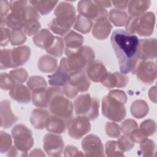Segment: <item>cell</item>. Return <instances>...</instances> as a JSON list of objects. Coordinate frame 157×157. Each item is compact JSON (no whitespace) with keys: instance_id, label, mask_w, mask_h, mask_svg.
<instances>
[{"instance_id":"8","label":"cell","mask_w":157,"mask_h":157,"mask_svg":"<svg viewBox=\"0 0 157 157\" xmlns=\"http://www.w3.org/2000/svg\"><path fill=\"white\" fill-rule=\"evenodd\" d=\"M12 132L16 146L19 148L20 147V150L29 149L25 142L29 147L33 145L32 133L26 126L22 124H18L13 128Z\"/></svg>"},{"instance_id":"13","label":"cell","mask_w":157,"mask_h":157,"mask_svg":"<svg viewBox=\"0 0 157 157\" xmlns=\"http://www.w3.org/2000/svg\"><path fill=\"white\" fill-rule=\"evenodd\" d=\"M12 99L21 103H27L30 101V93L26 86L22 85H14L9 92Z\"/></svg>"},{"instance_id":"7","label":"cell","mask_w":157,"mask_h":157,"mask_svg":"<svg viewBox=\"0 0 157 157\" xmlns=\"http://www.w3.org/2000/svg\"><path fill=\"white\" fill-rule=\"evenodd\" d=\"M78 10L80 15L85 16L94 20H98V18L106 17L108 13L106 10L102 9L96 1H81L78 3Z\"/></svg>"},{"instance_id":"22","label":"cell","mask_w":157,"mask_h":157,"mask_svg":"<svg viewBox=\"0 0 157 157\" xmlns=\"http://www.w3.org/2000/svg\"><path fill=\"white\" fill-rule=\"evenodd\" d=\"M112 3L116 7L120 9H125L127 7L128 1H112Z\"/></svg>"},{"instance_id":"2","label":"cell","mask_w":157,"mask_h":157,"mask_svg":"<svg viewBox=\"0 0 157 157\" xmlns=\"http://www.w3.org/2000/svg\"><path fill=\"white\" fill-rule=\"evenodd\" d=\"M55 13L56 17V19H53L55 23L52 21L48 26L55 33L63 36L67 31L63 28L62 25L67 28L72 25L75 15L74 7L71 4L61 2L56 9Z\"/></svg>"},{"instance_id":"6","label":"cell","mask_w":157,"mask_h":157,"mask_svg":"<svg viewBox=\"0 0 157 157\" xmlns=\"http://www.w3.org/2000/svg\"><path fill=\"white\" fill-rule=\"evenodd\" d=\"M61 93L62 91H60L51 98L49 102L50 109L51 112L56 117L69 122L71 119L72 112V104L69 101L61 96Z\"/></svg>"},{"instance_id":"15","label":"cell","mask_w":157,"mask_h":157,"mask_svg":"<svg viewBox=\"0 0 157 157\" xmlns=\"http://www.w3.org/2000/svg\"><path fill=\"white\" fill-rule=\"evenodd\" d=\"M53 36L48 30L46 29H43L40 33H39L36 36L33 37V42L38 47L42 48H46L47 50L49 48V44L52 45L54 42V39L55 37H51L48 39H47L50 37Z\"/></svg>"},{"instance_id":"16","label":"cell","mask_w":157,"mask_h":157,"mask_svg":"<svg viewBox=\"0 0 157 157\" xmlns=\"http://www.w3.org/2000/svg\"><path fill=\"white\" fill-rule=\"evenodd\" d=\"M128 12L132 17L142 15L150 5V1H128Z\"/></svg>"},{"instance_id":"1","label":"cell","mask_w":157,"mask_h":157,"mask_svg":"<svg viewBox=\"0 0 157 157\" xmlns=\"http://www.w3.org/2000/svg\"><path fill=\"white\" fill-rule=\"evenodd\" d=\"M110 42L122 74L132 72L139 59V40L134 34L119 29L113 31Z\"/></svg>"},{"instance_id":"17","label":"cell","mask_w":157,"mask_h":157,"mask_svg":"<svg viewBox=\"0 0 157 157\" xmlns=\"http://www.w3.org/2000/svg\"><path fill=\"white\" fill-rule=\"evenodd\" d=\"M48 116V113L47 110H42L39 109H35L32 112V115L31 117V121L32 124L35 126L37 123L39 121V123L36 128L37 129H43L44 127L41 123L42 121L45 125H46L47 118Z\"/></svg>"},{"instance_id":"14","label":"cell","mask_w":157,"mask_h":157,"mask_svg":"<svg viewBox=\"0 0 157 157\" xmlns=\"http://www.w3.org/2000/svg\"><path fill=\"white\" fill-rule=\"evenodd\" d=\"M68 123L66 120L56 116L51 117L50 118L48 117L47 120L46 128L48 131L61 133L64 131L66 124H68Z\"/></svg>"},{"instance_id":"18","label":"cell","mask_w":157,"mask_h":157,"mask_svg":"<svg viewBox=\"0 0 157 157\" xmlns=\"http://www.w3.org/2000/svg\"><path fill=\"white\" fill-rule=\"evenodd\" d=\"M31 3L33 7L37 9L41 14L46 15L49 13L53 8L55 6V5L58 2V1H31L29 2Z\"/></svg>"},{"instance_id":"12","label":"cell","mask_w":157,"mask_h":157,"mask_svg":"<svg viewBox=\"0 0 157 157\" xmlns=\"http://www.w3.org/2000/svg\"><path fill=\"white\" fill-rule=\"evenodd\" d=\"M112 26L106 17H102L98 20L95 25L93 34L95 37L99 39H104L110 33Z\"/></svg>"},{"instance_id":"9","label":"cell","mask_w":157,"mask_h":157,"mask_svg":"<svg viewBox=\"0 0 157 157\" xmlns=\"http://www.w3.org/2000/svg\"><path fill=\"white\" fill-rule=\"evenodd\" d=\"M68 134L72 138L80 139L90 130V124L86 117H75L67 124Z\"/></svg>"},{"instance_id":"20","label":"cell","mask_w":157,"mask_h":157,"mask_svg":"<svg viewBox=\"0 0 157 157\" xmlns=\"http://www.w3.org/2000/svg\"><path fill=\"white\" fill-rule=\"evenodd\" d=\"M55 41L53 43V45L47 50V52L51 55H55L56 56H60L63 53V42L61 38L56 37Z\"/></svg>"},{"instance_id":"5","label":"cell","mask_w":157,"mask_h":157,"mask_svg":"<svg viewBox=\"0 0 157 157\" xmlns=\"http://www.w3.org/2000/svg\"><path fill=\"white\" fill-rule=\"evenodd\" d=\"M122 102L124 101L121 99H115L110 94L102 101V114L108 118L116 121H120L126 115V110Z\"/></svg>"},{"instance_id":"3","label":"cell","mask_w":157,"mask_h":157,"mask_svg":"<svg viewBox=\"0 0 157 157\" xmlns=\"http://www.w3.org/2000/svg\"><path fill=\"white\" fill-rule=\"evenodd\" d=\"M155 24V15L148 12L141 18L131 17L126 23V29L130 34L137 33L140 36H150L153 31Z\"/></svg>"},{"instance_id":"23","label":"cell","mask_w":157,"mask_h":157,"mask_svg":"<svg viewBox=\"0 0 157 157\" xmlns=\"http://www.w3.org/2000/svg\"><path fill=\"white\" fill-rule=\"evenodd\" d=\"M96 2L99 4L101 7H110L112 5H111V2L110 1H96Z\"/></svg>"},{"instance_id":"4","label":"cell","mask_w":157,"mask_h":157,"mask_svg":"<svg viewBox=\"0 0 157 157\" xmlns=\"http://www.w3.org/2000/svg\"><path fill=\"white\" fill-rule=\"evenodd\" d=\"M92 99L88 94L79 96L74 102L75 112L77 115H86L90 120H93L99 115V101Z\"/></svg>"},{"instance_id":"21","label":"cell","mask_w":157,"mask_h":157,"mask_svg":"<svg viewBox=\"0 0 157 157\" xmlns=\"http://www.w3.org/2000/svg\"><path fill=\"white\" fill-rule=\"evenodd\" d=\"M110 16L111 20L114 24H115L117 19H120V20L124 23L127 17L126 13L124 12L116 9H112L110 11Z\"/></svg>"},{"instance_id":"11","label":"cell","mask_w":157,"mask_h":157,"mask_svg":"<svg viewBox=\"0 0 157 157\" xmlns=\"http://www.w3.org/2000/svg\"><path fill=\"white\" fill-rule=\"evenodd\" d=\"M86 72L88 76L93 81L99 82L105 76L106 69L102 63L96 61L88 65Z\"/></svg>"},{"instance_id":"19","label":"cell","mask_w":157,"mask_h":157,"mask_svg":"<svg viewBox=\"0 0 157 157\" xmlns=\"http://www.w3.org/2000/svg\"><path fill=\"white\" fill-rule=\"evenodd\" d=\"M91 21L85 18L81 15L77 17V22L75 24V28L83 33H86L90 31L91 27Z\"/></svg>"},{"instance_id":"10","label":"cell","mask_w":157,"mask_h":157,"mask_svg":"<svg viewBox=\"0 0 157 157\" xmlns=\"http://www.w3.org/2000/svg\"><path fill=\"white\" fill-rule=\"evenodd\" d=\"M136 66L132 73H137V76L144 83L150 84L156 78V64L153 62H140Z\"/></svg>"}]
</instances>
